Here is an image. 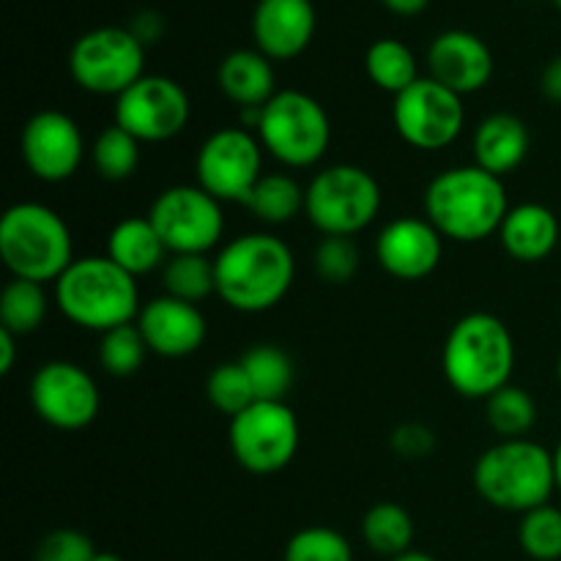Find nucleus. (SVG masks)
Segmentation results:
<instances>
[{"mask_svg":"<svg viewBox=\"0 0 561 561\" xmlns=\"http://www.w3.org/2000/svg\"><path fill=\"white\" fill-rule=\"evenodd\" d=\"M16 334H11L9 329H0V373L9 376L14 370V362H16Z\"/></svg>","mask_w":561,"mask_h":561,"instance_id":"42","label":"nucleus"},{"mask_svg":"<svg viewBox=\"0 0 561 561\" xmlns=\"http://www.w3.org/2000/svg\"><path fill=\"white\" fill-rule=\"evenodd\" d=\"M107 257L131 277H142L162 268L170 252L146 214V217H126L113 225L107 236Z\"/></svg>","mask_w":561,"mask_h":561,"instance_id":"24","label":"nucleus"},{"mask_svg":"<svg viewBox=\"0 0 561 561\" xmlns=\"http://www.w3.org/2000/svg\"><path fill=\"white\" fill-rule=\"evenodd\" d=\"M148 354L151 351H148V343L140 334V329H137V323L110 329L99 340V365L113 378L135 376L146 365Z\"/></svg>","mask_w":561,"mask_h":561,"instance_id":"33","label":"nucleus"},{"mask_svg":"<svg viewBox=\"0 0 561 561\" xmlns=\"http://www.w3.org/2000/svg\"><path fill=\"white\" fill-rule=\"evenodd\" d=\"M49 305L55 301L53 294H47V285L11 277L0 294V329H9L16 337L33 334L47 318Z\"/></svg>","mask_w":561,"mask_h":561,"instance_id":"27","label":"nucleus"},{"mask_svg":"<svg viewBox=\"0 0 561 561\" xmlns=\"http://www.w3.org/2000/svg\"><path fill=\"white\" fill-rule=\"evenodd\" d=\"M197 186L219 203H241L263 179V146L255 131L244 126H225L203 140L195 157Z\"/></svg>","mask_w":561,"mask_h":561,"instance_id":"13","label":"nucleus"},{"mask_svg":"<svg viewBox=\"0 0 561 561\" xmlns=\"http://www.w3.org/2000/svg\"><path fill=\"white\" fill-rule=\"evenodd\" d=\"M557 378H559V387H561V354H559V362H557Z\"/></svg>","mask_w":561,"mask_h":561,"instance_id":"47","label":"nucleus"},{"mask_svg":"<svg viewBox=\"0 0 561 561\" xmlns=\"http://www.w3.org/2000/svg\"><path fill=\"white\" fill-rule=\"evenodd\" d=\"M381 3L398 16H416L431 5V0H381Z\"/></svg>","mask_w":561,"mask_h":561,"instance_id":"43","label":"nucleus"},{"mask_svg":"<svg viewBox=\"0 0 561 561\" xmlns=\"http://www.w3.org/2000/svg\"><path fill=\"white\" fill-rule=\"evenodd\" d=\"M362 540L381 557H400L414 542V518L394 502H378L362 518Z\"/></svg>","mask_w":561,"mask_h":561,"instance_id":"28","label":"nucleus"},{"mask_svg":"<svg viewBox=\"0 0 561 561\" xmlns=\"http://www.w3.org/2000/svg\"><path fill=\"white\" fill-rule=\"evenodd\" d=\"M449 387L466 400H488L513 383L515 337L493 312H469L449 329L442 348Z\"/></svg>","mask_w":561,"mask_h":561,"instance_id":"3","label":"nucleus"},{"mask_svg":"<svg viewBox=\"0 0 561 561\" xmlns=\"http://www.w3.org/2000/svg\"><path fill=\"white\" fill-rule=\"evenodd\" d=\"M471 480L482 502L526 515L557 493L553 453L531 438H502L477 458Z\"/></svg>","mask_w":561,"mask_h":561,"instance_id":"5","label":"nucleus"},{"mask_svg":"<svg viewBox=\"0 0 561 561\" xmlns=\"http://www.w3.org/2000/svg\"><path fill=\"white\" fill-rule=\"evenodd\" d=\"M365 71L370 82L381 91L403 93L405 88L420 80V64H416L414 49L400 38H378L365 53Z\"/></svg>","mask_w":561,"mask_h":561,"instance_id":"26","label":"nucleus"},{"mask_svg":"<svg viewBox=\"0 0 561 561\" xmlns=\"http://www.w3.org/2000/svg\"><path fill=\"white\" fill-rule=\"evenodd\" d=\"M307 190L288 173H263L244 206L263 225H288L305 214Z\"/></svg>","mask_w":561,"mask_h":561,"instance_id":"25","label":"nucleus"},{"mask_svg":"<svg viewBox=\"0 0 561 561\" xmlns=\"http://www.w3.org/2000/svg\"><path fill=\"white\" fill-rule=\"evenodd\" d=\"M239 362L247 370L257 400H285L288 389L294 387V362L279 345H252Z\"/></svg>","mask_w":561,"mask_h":561,"instance_id":"29","label":"nucleus"},{"mask_svg":"<svg viewBox=\"0 0 561 561\" xmlns=\"http://www.w3.org/2000/svg\"><path fill=\"white\" fill-rule=\"evenodd\" d=\"M25 168L44 184L69 181L85 159V137L77 121L60 110H38L20 135Z\"/></svg>","mask_w":561,"mask_h":561,"instance_id":"16","label":"nucleus"},{"mask_svg":"<svg viewBox=\"0 0 561 561\" xmlns=\"http://www.w3.org/2000/svg\"><path fill=\"white\" fill-rule=\"evenodd\" d=\"M553 469H557V491L561 493V442L553 449Z\"/></svg>","mask_w":561,"mask_h":561,"instance_id":"45","label":"nucleus"},{"mask_svg":"<svg viewBox=\"0 0 561 561\" xmlns=\"http://www.w3.org/2000/svg\"><path fill=\"white\" fill-rule=\"evenodd\" d=\"M531 135L524 118L515 113H491L474 126L471 157L488 173L507 179L529 157Z\"/></svg>","mask_w":561,"mask_h":561,"instance_id":"21","label":"nucleus"},{"mask_svg":"<svg viewBox=\"0 0 561 561\" xmlns=\"http://www.w3.org/2000/svg\"><path fill=\"white\" fill-rule=\"evenodd\" d=\"M91 537L77 529H55L38 542L36 561H93L96 557Z\"/></svg>","mask_w":561,"mask_h":561,"instance_id":"38","label":"nucleus"},{"mask_svg":"<svg viewBox=\"0 0 561 561\" xmlns=\"http://www.w3.org/2000/svg\"><path fill=\"white\" fill-rule=\"evenodd\" d=\"M93 561H124L121 557H115V553H96Z\"/></svg>","mask_w":561,"mask_h":561,"instance_id":"46","label":"nucleus"},{"mask_svg":"<svg viewBox=\"0 0 561 561\" xmlns=\"http://www.w3.org/2000/svg\"><path fill=\"white\" fill-rule=\"evenodd\" d=\"M389 447L405 460H425L436 453L438 438L422 422H403V425H398L389 433Z\"/></svg>","mask_w":561,"mask_h":561,"instance_id":"39","label":"nucleus"},{"mask_svg":"<svg viewBox=\"0 0 561 561\" xmlns=\"http://www.w3.org/2000/svg\"><path fill=\"white\" fill-rule=\"evenodd\" d=\"M140 140L129 135V131L121 129L118 124L104 126L96 137H93L91 146V164L99 173V179L104 181H118L131 179L140 168Z\"/></svg>","mask_w":561,"mask_h":561,"instance_id":"31","label":"nucleus"},{"mask_svg":"<svg viewBox=\"0 0 561 561\" xmlns=\"http://www.w3.org/2000/svg\"><path fill=\"white\" fill-rule=\"evenodd\" d=\"M422 206L433 228L458 244H477L499 236L504 217L513 208L504 179L474 162L442 170L427 184Z\"/></svg>","mask_w":561,"mask_h":561,"instance_id":"2","label":"nucleus"},{"mask_svg":"<svg viewBox=\"0 0 561 561\" xmlns=\"http://www.w3.org/2000/svg\"><path fill=\"white\" fill-rule=\"evenodd\" d=\"M190 93L164 75H142L115 99V124L140 142H168L186 129Z\"/></svg>","mask_w":561,"mask_h":561,"instance_id":"14","label":"nucleus"},{"mask_svg":"<svg viewBox=\"0 0 561 561\" xmlns=\"http://www.w3.org/2000/svg\"><path fill=\"white\" fill-rule=\"evenodd\" d=\"M493 53L477 33L463 27H449L438 33L427 47V77L447 85L449 91L469 96L491 82Z\"/></svg>","mask_w":561,"mask_h":561,"instance_id":"19","label":"nucleus"},{"mask_svg":"<svg viewBox=\"0 0 561 561\" xmlns=\"http://www.w3.org/2000/svg\"><path fill=\"white\" fill-rule=\"evenodd\" d=\"M137 329L146 337L148 351L162 359H184L203 348L208 334L206 316L201 307L181 301L175 296H157V299L142 301Z\"/></svg>","mask_w":561,"mask_h":561,"instance_id":"18","label":"nucleus"},{"mask_svg":"<svg viewBox=\"0 0 561 561\" xmlns=\"http://www.w3.org/2000/svg\"><path fill=\"white\" fill-rule=\"evenodd\" d=\"M540 91L548 102L561 104V55L551 58L540 75Z\"/></svg>","mask_w":561,"mask_h":561,"instance_id":"41","label":"nucleus"},{"mask_svg":"<svg viewBox=\"0 0 561 561\" xmlns=\"http://www.w3.org/2000/svg\"><path fill=\"white\" fill-rule=\"evenodd\" d=\"M126 27L148 47V44H157L164 36V16L153 9H142L131 16V22Z\"/></svg>","mask_w":561,"mask_h":561,"instance_id":"40","label":"nucleus"},{"mask_svg":"<svg viewBox=\"0 0 561 561\" xmlns=\"http://www.w3.org/2000/svg\"><path fill=\"white\" fill-rule=\"evenodd\" d=\"M206 398L219 414H228L230 420L257 400L241 362H222L208 373Z\"/></svg>","mask_w":561,"mask_h":561,"instance_id":"35","label":"nucleus"},{"mask_svg":"<svg viewBox=\"0 0 561 561\" xmlns=\"http://www.w3.org/2000/svg\"><path fill=\"white\" fill-rule=\"evenodd\" d=\"M444 236L427 217H398L376 239L378 266L394 279L416 283L431 277L444 257Z\"/></svg>","mask_w":561,"mask_h":561,"instance_id":"17","label":"nucleus"},{"mask_svg":"<svg viewBox=\"0 0 561 561\" xmlns=\"http://www.w3.org/2000/svg\"><path fill=\"white\" fill-rule=\"evenodd\" d=\"M359 247L345 236H323L321 244L316 247L312 266L316 274L329 285H345L359 272Z\"/></svg>","mask_w":561,"mask_h":561,"instance_id":"37","label":"nucleus"},{"mask_svg":"<svg viewBox=\"0 0 561 561\" xmlns=\"http://www.w3.org/2000/svg\"><path fill=\"white\" fill-rule=\"evenodd\" d=\"M299 416L285 400H255L236 414L228 427V444L236 463L250 474H277L299 453Z\"/></svg>","mask_w":561,"mask_h":561,"instance_id":"9","label":"nucleus"},{"mask_svg":"<svg viewBox=\"0 0 561 561\" xmlns=\"http://www.w3.org/2000/svg\"><path fill=\"white\" fill-rule=\"evenodd\" d=\"M53 301L66 321L96 334L135 323L142 307L137 277L107 255L75 257L55 279Z\"/></svg>","mask_w":561,"mask_h":561,"instance_id":"4","label":"nucleus"},{"mask_svg":"<svg viewBox=\"0 0 561 561\" xmlns=\"http://www.w3.org/2000/svg\"><path fill=\"white\" fill-rule=\"evenodd\" d=\"M0 257L11 277L55 285L75 263V239L55 208L22 201L0 217Z\"/></svg>","mask_w":561,"mask_h":561,"instance_id":"6","label":"nucleus"},{"mask_svg":"<svg viewBox=\"0 0 561 561\" xmlns=\"http://www.w3.org/2000/svg\"><path fill=\"white\" fill-rule=\"evenodd\" d=\"M305 190L307 219L323 236L354 239L356 233L370 228L381 211V184L359 164H329L312 175Z\"/></svg>","mask_w":561,"mask_h":561,"instance_id":"8","label":"nucleus"},{"mask_svg":"<svg viewBox=\"0 0 561 561\" xmlns=\"http://www.w3.org/2000/svg\"><path fill=\"white\" fill-rule=\"evenodd\" d=\"M255 135L263 151L285 168H316L332 146V118L316 96L285 88L261 110Z\"/></svg>","mask_w":561,"mask_h":561,"instance_id":"7","label":"nucleus"},{"mask_svg":"<svg viewBox=\"0 0 561 561\" xmlns=\"http://www.w3.org/2000/svg\"><path fill=\"white\" fill-rule=\"evenodd\" d=\"M31 405L38 420L47 422L49 427L75 433L96 420L102 394L85 367L55 359L33 373Z\"/></svg>","mask_w":561,"mask_h":561,"instance_id":"15","label":"nucleus"},{"mask_svg":"<svg viewBox=\"0 0 561 561\" xmlns=\"http://www.w3.org/2000/svg\"><path fill=\"white\" fill-rule=\"evenodd\" d=\"M318 14L312 0H257L252 11V38L272 60H294L312 44Z\"/></svg>","mask_w":561,"mask_h":561,"instance_id":"20","label":"nucleus"},{"mask_svg":"<svg viewBox=\"0 0 561 561\" xmlns=\"http://www.w3.org/2000/svg\"><path fill=\"white\" fill-rule=\"evenodd\" d=\"M217 296L236 312H268L290 294L296 279L294 250L266 230L236 236L214 255Z\"/></svg>","mask_w":561,"mask_h":561,"instance_id":"1","label":"nucleus"},{"mask_svg":"<svg viewBox=\"0 0 561 561\" xmlns=\"http://www.w3.org/2000/svg\"><path fill=\"white\" fill-rule=\"evenodd\" d=\"M148 219L170 255H208L222 244V203L197 184H175L159 192L148 208Z\"/></svg>","mask_w":561,"mask_h":561,"instance_id":"11","label":"nucleus"},{"mask_svg":"<svg viewBox=\"0 0 561 561\" xmlns=\"http://www.w3.org/2000/svg\"><path fill=\"white\" fill-rule=\"evenodd\" d=\"M389 561H436L431 557V553H422V551H405V553H400V557H394V559H389Z\"/></svg>","mask_w":561,"mask_h":561,"instance_id":"44","label":"nucleus"},{"mask_svg":"<svg viewBox=\"0 0 561 561\" xmlns=\"http://www.w3.org/2000/svg\"><path fill=\"white\" fill-rule=\"evenodd\" d=\"M518 542L526 557L535 561H559L561 559V510L553 504L529 510L520 515Z\"/></svg>","mask_w":561,"mask_h":561,"instance_id":"34","label":"nucleus"},{"mask_svg":"<svg viewBox=\"0 0 561 561\" xmlns=\"http://www.w3.org/2000/svg\"><path fill=\"white\" fill-rule=\"evenodd\" d=\"M394 131L416 151H442L460 137L466 126L463 96L433 77H420L392 102Z\"/></svg>","mask_w":561,"mask_h":561,"instance_id":"12","label":"nucleus"},{"mask_svg":"<svg viewBox=\"0 0 561 561\" xmlns=\"http://www.w3.org/2000/svg\"><path fill=\"white\" fill-rule=\"evenodd\" d=\"M217 85L228 102L239 110L266 107L277 96V75L274 60L261 49H233L219 60Z\"/></svg>","mask_w":561,"mask_h":561,"instance_id":"23","label":"nucleus"},{"mask_svg":"<svg viewBox=\"0 0 561 561\" xmlns=\"http://www.w3.org/2000/svg\"><path fill=\"white\" fill-rule=\"evenodd\" d=\"M285 561H354L351 542L329 526H307L285 546Z\"/></svg>","mask_w":561,"mask_h":561,"instance_id":"36","label":"nucleus"},{"mask_svg":"<svg viewBox=\"0 0 561 561\" xmlns=\"http://www.w3.org/2000/svg\"><path fill=\"white\" fill-rule=\"evenodd\" d=\"M69 71L82 91L118 99L146 75V44L126 25L93 27L71 44Z\"/></svg>","mask_w":561,"mask_h":561,"instance_id":"10","label":"nucleus"},{"mask_svg":"<svg viewBox=\"0 0 561 561\" xmlns=\"http://www.w3.org/2000/svg\"><path fill=\"white\" fill-rule=\"evenodd\" d=\"M553 5H557V9L561 11V0H553Z\"/></svg>","mask_w":561,"mask_h":561,"instance_id":"48","label":"nucleus"},{"mask_svg":"<svg viewBox=\"0 0 561 561\" xmlns=\"http://www.w3.org/2000/svg\"><path fill=\"white\" fill-rule=\"evenodd\" d=\"M164 294L190 305H201L217 294V266L208 255H170L162 266Z\"/></svg>","mask_w":561,"mask_h":561,"instance_id":"30","label":"nucleus"},{"mask_svg":"<svg viewBox=\"0 0 561 561\" xmlns=\"http://www.w3.org/2000/svg\"><path fill=\"white\" fill-rule=\"evenodd\" d=\"M485 420L502 438H529L537 425V403L524 387L507 383L485 400Z\"/></svg>","mask_w":561,"mask_h":561,"instance_id":"32","label":"nucleus"},{"mask_svg":"<svg viewBox=\"0 0 561 561\" xmlns=\"http://www.w3.org/2000/svg\"><path fill=\"white\" fill-rule=\"evenodd\" d=\"M504 252L518 263H540L561 247L559 217L542 203H518L499 228Z\"/></svg>","mask_w":561,"mask_h":561,"instance_id":"22","label":"nucleus"}]
</instances>
